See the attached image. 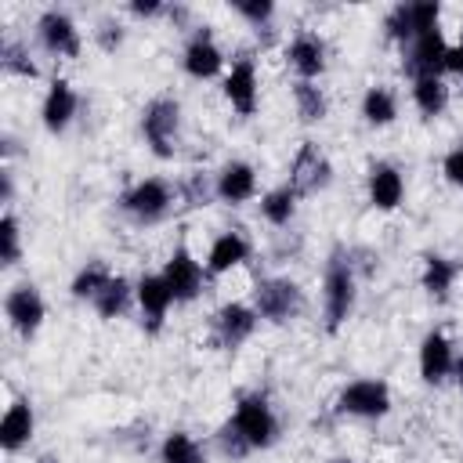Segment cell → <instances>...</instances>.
<instances>
[{"mask_svg": "<svg viewBox=\"0 0 463 463\" xmlns=\"http://www.w3.org/2000/svg\"><path fill=\"white\" fill-rule=\"evenodd\" d=\"M18 257H22V224L11 210H4V217H0V264L11 268V264H18Z\"/></svg>", "mask_w": 463, "mask_h": 463, "instance_id": "1f68e13d", "label": "cell"}, {"mask_svg": "<svg viewBox=\"0 0 463 463\" xmlns=\"http://www.w3.org/2000/svg\"><path fill=\"white\" fill-rule=\"evenodd\" d=\"M94 40H98V47H101V51H116V47L123 43V25H119L116 18H105V22H98Z\"/></svg>", "mask_w": 463, "mask_h": 463, "instance_id": "74e56055", "label": "cell"}, {"mask_svg": "<svg viewBox=\"0 0 463 463\" xmlns=\"http://www.w3.org/2000/svg\"><path fill=\"white\" fill-rule=\"evenodd\" d=\"M127 11H130L134 18H156V14H163L166 7H163L159 0H134V4L127 7Z\"/></svg>", "mask_w": 463, "mask_h": 463, "instance_id": "f35d334b", "label": "cell"}, {"mask_svg": "<svg viewBox=\"0 0 463 463\" xmlns=\"http://www.w3.org/2000/svg\"><path fill=\"white\" fill-rule=\"evenodd\" d=\"M257 322H260V315H257L253 304H246V300H228V304H221V307L213 311L210 329H213V340L232 351V347H239V344H246V340L253 336Z\"/></svg>", "mask_w": 463, "mask_h": 463, "instance_id": "30bf717a", "label": "cell"}, {"mask_svg": "<svg viewBox=\"0 0 463 463\" xmlns=\"http://www.w3.org/2000/svg\"><path fill=\"white\" fill-rule=\"evenodd\" d=\"M141 134H145V145L152 148V156L174 159L177 141H181V105H177V98H152L141 109Z\"/></svg>", "mask_w": 463, "mask_h": 463, "instance_id": "3957f363", "label": "cell"}, {"mask_svg": "<svg viewBox=\"0 0 463 463\" xmlns=\"http://www.w3.org/2000/svg\"><path fill=\"white\" fill-rule=\"evenodd\" d=\"M36 430V412L25 398H11V405L4 409V420H0V449L4 452H18L29 445Z\"/></svg>", "mask_w": 463, "mask_h": 463, "instance_id": "7402d4cb", "label": "cell"}, {"mask_svg": "<svg viewBox=\"0 0 463 463\" xmlns=\"http://www.w3.org/2000/svg\"><path fill=\"white\" fill-rule=\"evenodd\" d=\"M452 380H456V387H459V394H463V358H456V369H452Z\"/></svg>", "mask_w": 463, "mask_h": 463, "instance_id": "60d3db41", "label": "cell"}, {"mask_svg": "<svg viewBox=\"0 0 463 463\" xmlns=\"http://www.w3.org/2000/svg\"><path fill=\"white\" fill-rule=\"evenodd\" d=\"M383 33H387L391 43H398L405 51L412 43V36H416V29H412V7L409 4H394L387 11V18H383Z\"/></svg>", "mask_w": 463, "mask_h": 463, "instance_id": "4dcf8cb0", "label": "cell"}, {"mask_svg": "<svg viewBox=\"0 0 463 463\" xmlns=\"http://www.w3.org/2000/svg\"><path fill=\"white\" fill-rule=\"evenodd\" d=\"M250 260V239L242 232H221L206 250V275H228Z\"/></svg>", "mask_w": 463, "mask_h": 463, "instance_id": "44dd1931", "label": "cell"}, {"mask_svg": "<svg viewBox=\"0 0 463 463\" xmlns=\"http://www.w3.org/2000/svg\"><path fill=\"white\" fill-rule=\"evenodd\" d=\"M336 412L354 416V420H383L391 412V387L383 380H373V376L351 380L336 394Z\"/></svg>", "mask_w": 463, "mask_h": 463, "instance_id": "277c9868", "label": "cell"}, {"mask_svg": "<svg viewBox=\"0 0 463 463\" xmlns=\"http://www.w3.org/2000/svg\"><path fill=\"white\" fill-rule=\"evenodd\" d=\"M159 463H206V452L188 430H170L159 441Z\"/></svg>", "mask_w": 463, "mask_h": 463, "instance_id": "f1b7e54d", "label": "cell"}, {"mask_svg": "<svg viewBox=\"0 0 463 463\" xmlns=\"http://www.w3.org/2000/svg\"><path fill=\"white\" fill-rule=\"evenodd\" d=\"M449 40L441 29H430V33H420L412 36V43L402 51V65L412 80H423V76H445V65H449Z\"/></svg>", "mask_w": 463, "mask_h": 463, "instance_id": "52a82bcc", "label": "cell"}, {"mask_svg": "<svg viewBox=\"0 0 463 463\" xmlns=\"http://www.w3.org/2000/svg\"><path fill=\"white\" fill-rule=\"evenodd\" d=\"M365 195H369V206L391 213L402 206L405 199V177L394 163H373L369 166V177H365Z\"/></svg>", "mask_w": 463, "mask_h": 463, "instance_id": "d6986e66", "label": "cell"}, {"mask_svg": "<svg viewBox=\"0 0 463 463\" xmlns=\"http://www.w3.org/2000/svg\"><path fill=\"white\" fill-rule=\"evenodd\" d=\"M362 119L369 123V127H387V123H394L398 119V98H394V90H387V87H369L365 94H362Z\"/></svg>", "mask_w": 463, "mask_h": 463, "instance_id": "484cf974", "label": "cell"}, {"mask_svg": "<svg viewBox=\"0 0 463 463\" xmlns=\"http://www.w3.org/2000/svg\"><path fill=\"white\" fill-rule=\"evenodd\" d=\"M36 40L47 54L54 58H76L80 54V29L72 22L69 11H58V7H47L40 18H36Z\"/></svg>", "mask_w": 463, "mask_h": 463, "instance_id": "8fae6325", "label": "cell"}, {"mask_svg": "<svg viewBox=\"0 0 463 463\" xmlns=\"http://www.w3.org/2000/svg\"><path fill=\"white\" fill-rule=\"evenodd\" d=\"M4 315H7V326L18 333V336H33L43 318H47V304L40 297L36 286H14L7 297H4Z\"/></svg>", "mask_w": 463, "mask_h": 463, "instance_id": "5bb4252c", "label": "cell"}, {"mask_svg": "<svg viewBox=\"0 0 463 463\" xmlns=\"http://www.w3.org/2000/svg\"><path fill=\"white\" fill-rule=\"evenodd\" d=\"M217 449H221V456H224V459H242V456L250 452V445L242 441V434L235 430V423H232V420L217 430Z\"/></svg>", "mask_w": 463, "mask_h": 463, "instance_id": "d590c367", "label": "cell"}, {"mask_svg": "<svg viewBox=\"0 0 463 463\" xmlns=\"http://www.w3.org/2000/svg\"><path fill=\"white\" fill-rule=\"evenodd\" d=\"M159 275L166 279V286H170V293H174L177 304H192L203 293V286H206V264H199L188 246H177L166 257V264H163Z\"/></svg>", "mask_w": 463, "mask_h": 463, "instance_id": "ba28073f", "label": "cell"}, {"mask_svg": "<svg viewBox=\"0 0 463 463\" xmlns=\"http://www.w3.org/2000/svg\"><path fill=\"white\" fill-rule=\"evenodd\" d=\"M213 195L228 206H242L257 195V170L246 163V159H232L217 170L213 177Z\"/></svg>", "mask_w": 463, "mask_h": 463, "instance_id": "ac0fdd59", "label": "cell"}, {"mask_svg": "<svg viewBox=\"0 0 463 463\" xmlns=\"http://www.w3.org/2000/svg\"><path fill=\"white\" fill-rule=\"evenodd\" d=\"M232 11H235L242 22H250V29H257V33L268 29L271 18H275V4H271V0H235Z\"/></svg>", "mask_w": 463, "mask_h": 463, "instance_id": "836d02e7", "label": "cell"}, {"mask_svg": "<svg viewBox=\"0 0 463 463\" xmlns=\"http://www.w3.org/2000/svg\"><path fill=\"white\" fill-rule=\"evenodd\" d=\"M409 7H412V29H416V36L420 33H430V29H441V4L438 0H416Z\"/></svg>", "mask_w": 463, "mask_h": 463, "instance_id": "e575fe53", "label": "cell"}, {"mask_svg": "<svg viewBox=\"0 0 463 463\" xmlns=\"http://www.w3.org/2000/svg\"><path fill=\"white\" fill-rule=\"evenodd\" d=\"M456 279H459V264H456V260H449V257H441V253H427V257H423L420 286H423L434 300H445L449 289L456 286Z\"/></svg>", "mask_w": 463, "mask_h": 463, "instance_id": "603a6c76", "label": "cell"}, {"mask_svg": "<svg viewBox=\"0 0 463 463\" xmlns=\"http://www.w3.org/2000/svg\"><path fill=\"white\" fill-rule=\"evenodd\" d=\"M445 72H449V76H456V80L463 83V40L449 47V65H445Z\"/></svg>", "mask_w": 463, "mask_h": 463, "instance_id": "ab89813d", "label": "cell"}, {"mask_svg": "<svg viewBox=\"0 0 463 463\" xmlns=\"http://www.w3.org/2000/svg\"><path fill=\"white\" fill-rule=\"evenodd\" d=\"M329 177H333L329 159L318 152V145L304 141V145H300V152L293 156V166H289V184H293L300 195H311V192L326 188V184H329Z\"/></svg>", "mask_w": 463, "mask_h": 463, "instance_id": "e0dca14e", "label": "cell"}, {"mask_svg": "<svg viewBox=\"0 0 463 463\" xmlns=\"http://www.w3.org/2000/svg\"><path fill=\"white\" fill-rule=\"evenodd\" d=\"M0 65H4V72H11V76H22V80H36L40 76V69H36V61L18 47V43H4L0 47Z\"/></svg>", "mask_w": 463, "mask_h": 463, "instance_id": "d6a6232c", "label": "cell"}, {"mask_svg": "<svg viewBox=\"0 0 463 463\" xmlns=\"http://www.w3.org/2000/svg\"><path fill=\"white\" fill-rule=\"evenodd\" d=\"M286 61L300 80H318L326 72V40L318 33H297L286 43Z\"/></svg>", "mask_w": 463, "mask_h": 463, "instance_id": "ffe728a7", "label": "cell"}, {"mask_svg": "<svg viewBox=\"0 0 463 463\" xmlns=\"http://www.w3.org/2000/svg\"><path fill=\"white\" fill-rule=\"evenodd\" d=\"M441 174H445V181H449V184L463 188V141H459V145H452V148L445 152V159H441Z\"/></svg>", "mask_w": 463, "mask_h": 463, "instance_id": "8d00e7d4", "label": "cell"}, {"mask_svg": "<svg viewBox=\"0 0 463 463\" xmlns=\"http://www.w3.org/2000/svg\"><path fill=\"white\" fill-rule=\"evenodd\" d=\"M130 300H134V286H130L123 275H112V279L105 282V289H101L90 304H94V311H98L101 318H119V315L130 307Z\"/></svg>", "mask_w": 463, "mask_h": 463, "instance_id": "83f0119b", "label": "cell"}, {"mask_svg": "<svg viewBox=\"0 0 463 463\" xmlns=\"http://www.w3.org/2000/svg\"><path fill=\"white\" fill-rule=\"evenodd\" d=\"M333 463H351V459H333Z\"/></svg>", "mask_w": 463, "mask_h": 463, "instance_id": "b9f144b4", "label": "cell"}, {"mask_svg": "<svg viewBox=\"0 0 463 463\" xmlns=\"http://www.w3.org/2000/svg\"><path fill=\"white\" fill-rule=\"evenodd\" d=\"M221 94H224V101H228L239 116H253V112H257L260 83H257V65H253V58H250V54H239V58L224 69Z\"/></svg>", "mask_w": 463, "mask_h": 463, "instance_id": "9c48e42d", "label": "cell"}, {"mask_svg": "<svg viewBox=\"0 0 463 463\" xmlns=\"http://www.w3.org/2000/svg\"><path fill=\"white\" fill-rule=\"evenodd\" d=\"M253 307H257V315L264 322L286 326L304 311V293H300V286L293 279H264L253 289Z\"/></svg>", "mask_w": 463, "mask_h": 463, "instance_id": "5b68a950", "label": "cell"}, {"mask_svg": "<svg viewBox=\"0 0 463 463\" xmlns=\"http://www.w3.org/2000/svg\"><path fill=\"white\" fill-rule=\"evenodd\" d=\"M412 105H416L427 119L441 116V112L449 109V83H445V76H423V80H412Z\"/></svg>", "mask_w": 463, "mask_h": 463, "instance_id": "d4e9b609", "label": "cell"}, {"mask_svg": "<svg viewBox=\"0 0 463 463\" xmlns=\"http://www.w3.org/2000/svg\"><path fill=\"white\" fill-rule=\"evenodd\" d=\"M420 376H423V383H430V387H438V383H445L449 376H452V369H456V351H452V340L441 333V329H430L423 340H420Z\"/></svg>", "mask_w": 463, "mask_h": 463, "instance_id": "9a60e30c", "label": "cell"}, {"mask_svg": "<svg viewBox=\"0 0 463 463\" xmlns=\"http://www.w3.org/2000/svg\"><path fill=\"white\" fill-rule=\"evenodd\" d=\"M224 51H221V43L213 40V33L210 29H195L188 40H184V47H181V69L192 76V80H213V76H221L224 72Z\"/></svg>", "mask_w": 463, "mask_h": 463, "instance_id": "7c38bea8", "label": "cell"}, {"mask_svg": "<svg viewBox=\"0 0 463 463\" xmlns=\"http://www.w3.org/2000/svg\"><path fill=\"white\" fill-rule=\"evenodd\" d=\"M112 279V271H109V264L105 260H87L76 275H72V286H69V293L76 297V300H94L101 289H105V282Z\"/></svg>", "mask_w": 463, "mask_h": 463, "instance_id": "f546056e", "label": "cell"}, {"mask_svg": "<svg viewBox=\"0 0 463 463\" xmlns=\"http://www.w3.org/2000/svg\"><path fill=\"white\" fill-rule=\"evenodd\" d=\"M76 112H80V98H76L72 83L69 80H51L47 90H43V101H40V123L51 134H61V130H69Z\"/></svg>", "mask_w": 463, "mask_h": 463, "instance_id": "2e32d148", "label": "cell"}, {"mask_svg": "<svg viewBox=\"0 0 463 463\" xmlns=\"http://www.w3.org/2000/svg\"><path fill=\"white\" fill-rule=\"evenodd\" d=\"M232 423H235V430L242 434V441L250 445V452L271 449V445L279 441V416H275L268 394H260V391L239 394L235 412H232Z\"/></svg>", "mask_w": 463, "mask_h": 463, "instance_id": "7a4b0ae2", "label": "cell"}, {"mask_svg": "<svg viewBox=\"0 0 463 463\" xmlns=\"http://www.w3.org/2000/svg\"><path fill=\"white\" fill-rule=\"evenodd\" d=\"M293 105H297V116H300L304 123H322L326 112H329L326 90H322L315 80H297V83H293Z\"/></svg>", "mask_w": 463, "mask_h": 463, "instance_id": "4316f807", "label": "cell"}, {"mask_svg": "<svg viewBox=\"0 0 463 463\" xmlns=\"http://www.w3.org/2000/svg\"><path fill=\"white\" fill-rule=\"evenodd\" d=\"M134 300H137V311H141V326H145L148 333H159L163 322H166V315H170V307L177 304L174 293H170V286H166V279H163L159 271L137 279Z\"/></svg>", "mask_w": 463, "mask_h": 463, "instance_id": "4fadbf2b", "label": "cell"}, {"mask_svg": "<svg viewBox=\"0 0 463 463\" xmlns=\"http://www.w3.org/2000/svg\"><path fill=\"white\" fill-rule=\"evenodd\" d=\"M119 206H123L137 224H156V221H163V217L174 210V188H170L163 177H145V181H134V184L119 195Z\"/></svg>", "mask_w": 463, "mask_h": 463, "instance_id": "8992f818", "label": "cell"}, {"mask_svg": "<svg viewBox=\"0 0 463 463\" xmlns=\"http://www.w3.org/2000/svg\"><path fill=\"white\" fill-rule=\"evenodd\" d=\"M354 300H358L354 268H351V260L344 253H333L329 264H326V279H322V318H326L329 333H336L351 318Z\"/></svg>", "mask_w": 463, "mask_h": 463, "instance_id": "6da1fadb", "label": "cell"}, {"mask_svg": "<svg viewBox=\"0 0 463 463\" xmlns=\"http://www.w3.org/2000/svg\"><path fill=\"white\" fill-rule=\"evenodd\" d=\"M297 199H300V192L286 181V184H279V188L260 195V217L268 224H275V228H286L293 221V213H297Z\"/></svg>", "mask_w": 463, "mask_h": 463, "instance_id": "cb8c5ba5", "label": "cell"}]
</instances>
